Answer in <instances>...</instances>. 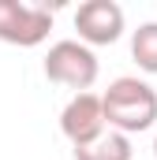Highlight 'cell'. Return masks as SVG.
<instances>
[{
	"label": "cell",
	"instance_id": "cell-1",
	"mask_svg": "<svg viewBox=\"0 0 157 160\" xmlns=\"http://www.w3.org/2000/svg\"><path fill=\"white\" fill-rule=\"evenodd\" d=\"M101 116L105 127L116 134H138L150 130L157 119V93L142 78H116L101 93Z\"/></svg>",
	"mask_w": 157,
	"mask_h": 160
},
{
	"label": "cell",
	"instance_id": "cell-2",
	"mask_svg": "<svg viewBox=\"0 0 157 160\" xmlns=\"http://www.w3.org/2000/svg\"><path fill=\"white\" fill-rule=\"evenodd\" d=\"M45 78L86 93L97 82V56L82 41H56L45 56Z\"/></svg>",
	"mask_w": 157,
	"mask_h": 160
},
{
	"label": "cell",
	"instance_id": "cell-3",
	"mask_svg": "<svg viewBox=\"0 0 157 160\" xmlns=\"http://www.w3.org/2000/svg\"><path fill=\"white\" fill-rule=\"evenodd\" d=\"M52 30V11L45 4H23V0H0V41L34 48Z\"/></svg>",
	"mask_w": 157,
	"mask_h": 160
},
{
	"label": "cell",
	"instance_id": "cell-4",
	"mask_svg": "<svg viewBox=\"0 0 157 160\" xmlns=\"http://www.w3.org/2000/svg\"><path fill=\"white\" fill-rule=\"evenodd\" d=\"M75 30L86 48L90 45H112L123 34V8L116 0H86L75 11Z\"/></svg>",
	"mask_w": 157,
	"mask_h": 160
},
{
	"label": "cell",
	"instance_id": "cell-5",
	"mask_svg": "<svg viewBox=\"0 0 157 160\" xmlns=\"http://www.w3.org/2000/svg\"><path fill=\"white\" fill-rule=\"evenodd\" d=\"M60 130H64V138H68L75 149L90 145L94 138H101V134H105L101 97H97V93H75V97L64 104V112H60Z\"/></svg>",
	"mask_w": 157,
	"mask_h": 160
},
{
	"label": "cell",
	"instance_id": "cell-6",
	"mask_svg": "<svg viewBox=\"0 0 157 160\" xmlns=\"http://www.w3.org/2000/svg\"><path fill=\"white\" fill-rule=\"evenodd\" d=\"M75 160H131V138L116 134V130H105L90 145L75 149Z\"/></svg>",
	"mask_w": 157,
	"mask_h": 160
},
{
	"label": "cell",
	"instance_id": "cell-7",
	"mask_svg": "<svg viewBox=\"0 0 157 160\" xmlns=\"http://www.w3.org/2000/svg\"><path fill=\"white\" fill-rule=\"evenodd\" d=\"M131 56L146 75H157V22H142L131 34Z\"/></svg>",
	"mask_w": 157,
	"mask_h": 160
},
{
	"label": "cell",
	"instance_id": "cell-8",
	"mask_svg": "<svg viewBox=\"0 0 157 160\" xmlns=\"http://www.w3.org/2000/svg\"><path fill=\"white\" fill-rule=\"evenodd\" d=\"M154 157H157V142H154Z\"/></svg>",
	"mask_w": 157,
	"mask_h": 160
}]
</instances>
